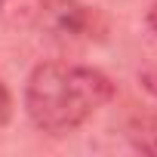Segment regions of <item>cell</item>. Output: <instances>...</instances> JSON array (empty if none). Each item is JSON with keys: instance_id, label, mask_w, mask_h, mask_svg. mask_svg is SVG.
<instances>
[{"instance_id": "3", "label": "cell", "mask_w": 157, "mask_h": 157, "mask_svg": "<svg viewBox=\"0 0 157 157\" xmlns=\"http://www.w3.org/2000/svg\"><path fill=\"white\" fill-rule=\"evenodd\" d=\"M126 142L139 154L157 157V114H136L126 123Z\"/></svg>"}, {"instance_id": "1", "label": "cell", "mask_w": 157, "mask_h": 157, "mask_svg": "<svg viewBox=\"0 0 157 157\" xmlns=\"http://www.w3.org/2000/svg\"><path fill=\"white\" fill-rule=\"evenodd\" d=\"M114 96V83L90 65L43 62L28 74L25 114L46 136H68L96 117Z\"/></svg>"}, {"instance_id": "4", "label": "cell", "mask_w": 157, "mask_h": 157, "mask_svg": "<svg viewBox=\"0 0 157 157\" xmlns=\"http://www.w3.org/2000/svg\"><path fill=\"white\" fill-rule=\"evenodd\" d=\"M13 93H10V86L3 83V77H0V126H6L10 120H13Z\"/></svg>"}, {"instance_id": "2", "label": "cell", "mask_w": 157, "mask_h": 157, "mask_svg": "<svg viewBox=\"0 0 157 157\" xmlns=\"http://www.w3.org/2000/svg\"><path fill=\"white\" fill-rule=\"evenodd\" d=\"M34 28H40L43 34H49L56 40H71V43L74 40L93 43V40L105 37V31H108L102 13L96 6L80 3V0H43Z\"/></svg>"}, {"instance_id": "5", "label": "cell", "mask_w": 157, "mask_h": 157, "mask_svg": "<svg viewBox=\"0 0 157 157\" xmlns=\"http://www.w3.org/2000/svg\"><path fill=\"white\" fill-rule=\"evenodd\" d=\"M148 28H151V34L157 37V3H151V10H148Z\"/></svg>"}]
</instances>
